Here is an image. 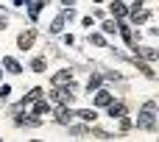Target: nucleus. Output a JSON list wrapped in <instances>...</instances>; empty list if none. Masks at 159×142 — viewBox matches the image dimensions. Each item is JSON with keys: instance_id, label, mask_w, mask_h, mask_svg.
<instances>
[{"instance_id": "1", "label": "nucleus", "mask_w": 159, "mask_h": 142, "mask_svg": "<svg viewBox=\"0 0 159 142\" xmlns=\"http://www.w3.org/2000/svg\"><path fill=\"white\" fill-rule=\"evenodd\" d=\"M137 126L145 128V131H154V128H157V103H154V100H148V103L143 106V114H140Z\"/></svg>"}, {"instance_id": "2", "label": "nucleus", "mask_w": 159, "mask_h": 142, "mask_svg": "<svg viewBox=\"0 0 159 142\" xmlns=\"http://www.w3.org/2000/svg\"><path fill=\"white\" fill-rule=\"evenodd\" d=\"M50 98H53L56 103H61V106H70V103H73V92H70V89H61V87H56V92H53Z\"/></svg>"}, {"instance_id": "3", "label": "nucleus", "mask_w": 159, "mask_h": 142, "mask_svg": "<svg viewBox=\"0 0 159 142\" xmlns=\"http://www.w3.org/2000/svg\"><path fill=\"white\" fill-rule=\"evenodd\" d=\"M64 84H73V73L70 70H61L53 75V87H64Z\"/></svg>"}, {"instance_id": "4", "label": "nucleus", "mask_w": 159, "mask_h": 142, "mask_svg": "<svg viewBox=\"0 0 159 142\" xmlns=\"http://www.w3.org/2000/svg\"><path fill=\"white\" fill-rule=\"evenodd\" d=\"M34 39H36V33H34V31H25V33H20V39H17V42H20V47H22V50H28V47L34 45Z\"/></svg>"}, {"instance_id": "5", "label": "nucleus", "mask_w": 159, "mask_h": 142, "mask_svg": "<svg viewBox=\"0 0 159 142\" xmlns=\"http://www.w3.org/2000/svg\"><path fill=\"white\" fill-rule=\"evenodd\" d=\"M67 17H73V11H70V14H61V17H56V20H53V25H50V31H53V33H59V31L64 28Z\"/></svg>"}, {"instance_id": "6", "label": "nucleus", "mask_w": 159, "mask_h": 142, "mask_svg": "<svg viewBox=\"0 0 159 142\" xmlns=\"http://www.w3.org/2000/svg\"><path fill=\"white\" fill-rule=\"evenodd\" d=\"M3 67H6L8 73H14V75H17V73H22V67H20V61H17V59H3Z\"/></svg>"}, {"instance_id": "7", "label": "nucleus", "mask_w": 159, "mask_h": 142, "mask_svg": "<svg viewBox=\"0 0 159 142\" xmlns=\"http://www.w3.org/2000/svg\"><path fill=\"white\" fill-rule=\"evenodd\" d=\"M112 103V92H98L95 95V106H109Z\"/></svg>"}, {"instance_id": "8", "label": "nucleus", "mask_w": 159, "mask_h": 142, "mask_svg": "<svg viewBox=\"0 0 159 142\" xmlns=\"http://www.w3.org/2000/svg\"><path fill=\"white\" fill-rule=\"evenodd\" d=\"M112 14H115V17H117V20H123V17H126V14H129V8H126V6H123V3H112Z\"/></svg>"}, {"instance_id": "9", "label": "nucleus", "mask_w": 159, "mask_h": 142, "mask_svg": "<svg viewBox=\"0 0 159 142\" xmlns=\"http://www.w3.org/2000/svg\"><path fill=\"white\" fill-rule=\"evenodd\" d=\"M109 114H112V117H123V114H126L123 103H115V100H112V103H109Z\"/></svg>"}, {"instance_id": "10", "label": "nucleus", "mask_w": 159, "mask_h": 142, "mask_svg": "<svg viewBox=\"0 0 159 142\" xmlns=\"http://www.w3.org/2000/svg\"><path fill=\"white\" fill-rule=\"evenodd\" d=\"M131 17H134L137 22H143V20H148V11H145V8H137V6H134V8H131Z\"/></svg>"}, {"instance_id": "11", "label": "nucleus", "mask_w": 159, "mask_h": 142, "mask_svg": "<svg viewBox=\"0 0 159 142\" xmlns=\"http://www.w3.org/2000/svg\"><path fill=\"white\" fill-rule=\"evenodd\" d=\"M98 87H101V75H92V78L87 81V89H89V92H95Z\"/></svg>"}, {"instance_id": "12", "label": "nucleus", "mask_w": 159, "mask_h": 142, "mask_svg": "<svg viewBox=\"0 0 159 142\" xmlns=\"http://www.w3.org/2000/svg\"><path fill=\"white\" fill-rule=\"evenodd\" d=\"M42 6H45V3H39V0H36V3L31 6V20H36V17H39V11H42Z\"/></svg>"}, {"instance_id": "13", "label": "nucleus", "mask_w": 159, "mask_h": 142, "mask_svg": "<svg viewBox=\"0 0 159 142\" xmlns=\"http://www.w3.org/2000/svg\"><path fill=\"white\" fill-rule=\"evenodd\" d=\"M31 67H34V73H42V70H45V59H34Z\"/></svg>"}, {"instance_id": "14", "label": "nucleus", "mask_w": 159, "mask_h": 142, "mask_svg": "<svg viewBox=\"0 0 159 142\" xmlns=\"http://www.w3.org/2000/svg\"><path fill=\"white\" fill-rule=\"evenodd\" d=\"M103 31H106V33H115V31H117V22H115V20L103 22Z\"/></svg>"}, {"instance_id": "15", "label": "nucleus", "mask_w": 159, "mask_h": 142, "mask_svg": "<svg viewBox=\"0 0 159 142\" xmlns=\"http://www.w3.org/2000/svg\"><path fill=\"white\" fill-rule=\"evenodd\" d=\"M117 28H120V33H123V39H126V42L131 45V31H129V25H117Z\"/></svg>"}, {"instance_id": "16", "label": "nucleus", "mask_w": 159, "mask_h": 142, "mask_svg": "<svg viewBox=\"0 0 159 142\" xmlns=\"http://www.w3.org/2000/svg\"><path fill=\"white\" fill-rule=\"evenodd\" d=\"M89 42H92V45H98V47H103V45H106L101 33H92V36H89Z\"/></svg>"}, {"instance_id": "17", "label": "nucleus", "mask_w": 159, "mask_h": 142, "mask_svg": "<svg viewBox=\"0 0 159 142\" xmlns=\"http://www.w3.org/2000/svg\"><path fill=\"white\" fill-rule=\"evenodd\" d=\"M78 117L89 123V120H95V112H89V109H84V112H78Z\"/></svg>"}, {"instance_id": "18", "label": "nucleus", "mask_w": 159, "mask_h": 142, "mask_svg": "<svg viewBox=\"0 0 159 142\" xmlns=\"http://www.w3.org/2000/svg\"><path fill=\"white\" fill-rule=\"evenodd\" d=\"M8 92H11V87H6V84H3V87H0V103H6V100H8Z\"/></svg>"}, {"instance_id": "19", "label": "nucleus", "mask_w": 159, "mask_h": 142, "mask_svg": "<svg viewBox=\"0 0 159 142\" xmlns=\"http://www.w3.org/2000/svg\"><path fill=\"white\" fill-rule=\"evenodd\" d=\"M140 53H143V56H145V59H157V53H154V50H148V47H143V50H140Z\"/></svg>"}, {"instance_id": "20", "label": "nucleus", "mask_w": 159, "mask_h": 142, "mask_svg": "<svg viewBox=\"0 0 159 142\" xmlns=\"http://www.w3.org/2000/svg\"><path fill=\"white\" fill-rule=\"evenodd\" d=\"M61 3H64V6H73V3H75V0H61Z\"/></svg>"}, {"instance_id": "21", "label": "nucleus", "mask_w": 159, "mask_h": 142, "mask_svg": "<svg viewBox=\"0 0 159 142\" xmlns=\"http://www.w3.org/2000/svg\"><path fill=\"white\" fill-rule=\"evenodd\" d=\"M14 3H17V6H25V3H28V0H14Z\"/></svg>"}]
</instances>
